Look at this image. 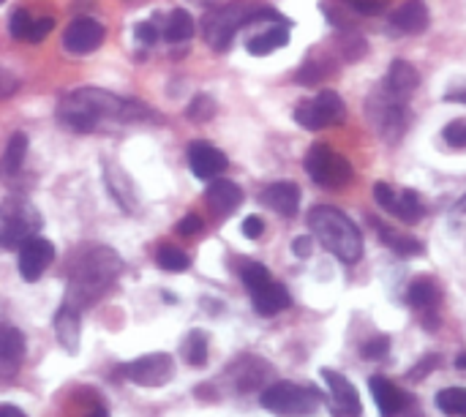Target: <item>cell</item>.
I'll list each match as a JSON object with an SVG mask.
<instances>
[{
  "instance_id": "7a4b0ae2",
  "label": "cell",
  "mask_w": 466,
  "mask_h": 417,
  "mask_svg": "<svg viewBox=\"0 0 466 417\" xmlns=\"http://www.w3.org/2000/svg\"><path fill=\"white\" fill-rule=\"evenodd\" d=\"M120 270V257L104 246H90L79 254L71 276H68V300L74 309L93 303L104 290L115 281Z\"/></svg>"
},
{
  "instance_id": "d590c367",
  "label": "cell",
  "mask_w": 466,
  "mask_h": 417,
  "mask_svg": "<svg viewBox=\"0 0 466 417\" xmlns=\"http://www.w3.org/2000/svg\"><path fill=\"white\" fill-rule=\"evenodd\" d=\"M330 71H333V63H325V60H309V63L300 68L298 82H300V85H317V82H322L325 76H330Z\"/></svg>"
},
{
  "instance_id": "ac0fdd59",
  "label": "cell",
  "mask_w": 466,
  "mask_h": 417,
  "mask_svg": "<svg viewBox=\"0 0 466 417\" xmlns=\"http://www.w3.org/2000/svg\"><path fill=\"white\" fill-rule=\"evenodd\" d=\"M431 16H429V8L426 3L420 0H407L401 3L393 14H390V27L396 33H407V36H418L429 27Z\"/></svg>"
},
{
  "instance_id": "60d3db41",
  "label": "cell",
  "mask_w": 466,
  "mask_h": 417,
  "mask_svg": "<svg viewBox=\"0 0 466 417\" xmlns=\"http://www.w3.org/2000/svg\"><path fill=\"white\" fill-rule=\"evenodd\" d=\"M366 49H369V46H366V41H363L358 33H352V36L341 44L344 60H350V63H352V60H358V57H363V55H366Z\"/></svg>"
},
{
  "instance_id": "74e56055",
  "label": "cell",
  "mask_w": 466,
  "mask_h": 417,
  "mask_svg": "<svg viewBox=\"0 0 466 417\" xmlns=\"http://www.w3.org/2000/svg\"><path fill=\"white\" fill-rule=\"evenodd\" d=\"M442 139L451 145V147H459L464 150L466 147V120H453L442 128Z\"/></svg>"
},
{
  "instance_id": "5bb4252c",
  "label": "cell",
  "mask_w": 466,
  "mask_h": 417,
  "mask_svg": "<svg viewBox=\"0 0 466 417\" xmlns=\"http://www.w3.org/2000/svg\"><path fill=\"white\" fill-rule=\"evenodd\" d=\"M227 156L218 150V147H213V145H208V142H194L191 147H188V167H191V172L199 178V180H213V178H218L224 169H227Z\"/></svg>"
},
{
  "instance_id": "e0dca14e",
  "label": "cell",
  "mask_w": 466,
  "mask_h": 417,
  "mask_svg": "<svg viewBox=\"0 0 466 417\" xmlns=\"http://www.w3.org/2000/svg\"><path fill=\"white\" fill-rule=\"evenodd\" d=\"M205 199H208V205L213 208V213H216L218 219H227V216H232V213L240 208L243 191H240V186L232 183V180L213 178V183H210L208 191H205Z\"/></svg>"
},
{
  "instance_id": "5b68a950",
  "label": "cell",
  "mask_w": 466,
  "mask_h": 417,
  "mask_svg": "<svg viewBox=\"0 0 466 417\" xmlns=\"http://www.w3.org/2000/svg\"><path fill=\"white\" fill-rule=\"evenodd\" d=\"M319 404H322V393L317 388L292 385V382H276L262 393V407L281 417L314 415Z\"/></svg>"
},
{
  "instance_id": "d4e9b609",
  "label": "cell",
  "mask_w": 466,
  "mask_h": 417,
  "mask_svg": "<svg viewBox=\"0 0 466 417\" xmlns=\"http://www.w3.org/2000/svg\"><path fill=\"white\" fill-rule=\"evenodd\" d=\"M407 300H410L412 309L426 314V311H437V306L442 300V292L431 279H415L410 284V290H407Z\"/></svg>"
},
{
  "instance_id": "8fae6325",
  "label": "cell",
  "mask_w": 466,
  "mask_h": 417,
  "mask_svg": "<svg viewBox=\"0 0 466 417\" xmlns=\"http://www.w3.org/2000/svg\"><path fill=\"white\" fill-rule=\"evenodd\" d=\"M104 36H106V30H104L101 22H96L90 16H79V19H74L66 27L63 46L71 55H90V52H96L104 44Z\"/></svg>"
},
{
  "instance_id": "cb8c5ba5",
  "label": "cell",
  "mask_w": 466,
  "mask_h": 417,
  "mask_svg": "<svg viewBox=\"0 0 466 417\" xmlns=\"http://www.w3.org/2000/svg\"><path fill=\"white\" fill-rule=\"evenodd\" d=\"M374 227H377V235L388 243V249H390L396 257L410 259V257H420V254H423V243H420L418 238L401 235V232H396V229H390L388 224H380V221H374Z\"/></svg>"
},
{
  "instance_id": "2e32d148",
  "label": "cell",
  "mask_w": 466,
  "mask_h": 417,
  "mask_svg": "<svg viewBox=\"0 0 466 417\" xmlns=\"http://www.w3.org/2000/svg\"><path fill=\"white\" fill-rule=\"evenodd\" d=\"M259 202L268 205L270 210H276L279 216L292 219L298 213V208H300V188L292 180H279V183H270L259 194Z\"/></svg>"
},
{
  "instance_id": "d6986e66",
  "label": "cell",
  "mask_w": 466,
  "mask_h": 417,
  "mask_svg": "<svg viewBox=\"0 0 466 417\" xmlns=\"http://www.w3.org/2000/svg\"><path fill=\"white\" fill-rule=\"evenodd\" d=\"M251 303H254V309H257L259 317H276L279 311L289 309L292 300H289L287 287H284V284H276V281L270 279L265 287H259V290L251 292Z\"/></svg>"
},
{
  "instance_id": "8992f818",
  "label": "cell",
  "mask_w": 466,
  "mask_h": 417,
  "mask_svg": "<svg viewBox=\"0 0 466 417\" xmlns=\"http://www.w3.org/2000/svg\"><path fill=\"white\" fill-rule=\"evenodd\" d=\"M38 227H41V216L27 199L8 197L0 205V246L3 249H19L25 240L35 238Z\"/></svg>"
},
{
  "instance_id": "7c38bea8",
  "label": "cell",
  "mask_w": 466,
  "mask_h": 417,
  "mask_svg": "<svg viewBox=\"0 0 466 417\" xmlns=\"http://www.w3.org/2000/svg\"><path fill=\"white\" fill-rule=\"evenodd\" d=\"M322 380L328 382V391H330V412L333 417H360L363 415V407H360V396L355 391V385L333 371V369H322Z\"/></svg>"
},
{
  "instance_id": "ffe728a7",
  "label": "cell",
  "mask_w": 466,
  "mask_h": 417,
  "mask_svg": "<svg viewBox=\"0 0 466 417\" xmlns=\"http://www.w3.org/2000/svg\"><path fill=\"white\" fill-rule=\"evenodd\" d=\"M55 333H57V341L66 352L76 355L79 352V309H74L71 303H63L55 314Z\"/></svg>"
},
{
  "instance_id": "db71d44e",
  "label": "cell",
  "mask_w": 466,
  "mask_h": 417,
  "mask_svg": "<svg viewBox=\"0 0 466 417\" xmlns=\"http://www.w3.org/2000/svg\"><path fill=\"white\" fill-rule=\"evenodd\" d=\"M459 213H466V197H461V202H459Z\"/></svg>"
},
{
  "instance_id": "e575fe53",
  "label": "cell",
  "mask_w": 466,
  "mask_h": 417,
  "mask_svg": "<svg viewBox=\"0 0 466 417\" xmlns=\"http://www.w3.org/2000/svg\"><path fill=\"white\" fill-rule=\"evenodd\" d=\"M240 279L248 287V292H254V290H259V287H265L270 281V270L262 262H246L240 268Z\"/></svg>"
},
{
  "instance_id": "ee69618b",
  "label": "cell",
  "mask_w": 466,
  "mask_h": 417,
  "mask_svg": "<svg viewBox=\"0 0 466 417\" xmlns=\"http://www.w3.org/2000/svg\"><path fill=\"white\" fill-rule=\"evenodd\" d=\"M202 219L197 216V213H188V216H183L180 219V224H177V232L183 235V238H194V235H199L202 232Z\"/></svg>"
},
{
  "instance_id": "f35d334b",
  "label": "cell",
  "mask_w": 466,
  "mask_h": 417,
  "mask_svg": "<svg viewBox=\"0 0 466 417\" xmlns=\"http://www.w3.org/2000/svg\"><path fill=\"white\" fill-rule=\"evenodd\" d=\"M374 197H377V202H380V208H382V210H388L390 216L396 213L399 194L393 191V186H390V183H382V180H380V183L374 186Z\"/></svg>"
},
{
  "instance_id": "681fc988",
  "label": "cell",
  "mask_w": 466,
  "mask_h": 417,
  "mask_svg": "<svg viewBox=\"0 0 466 417\" xmlns=\"http://www.w3.org/2000/svg\"><path fill=\"white\" fill-rule=\"evenodd\" d=\"M0 417H25V412L22 410H16V407H0Z\"/></svg>"
},
{
  "instance_id": "484cf974",
  "label": "cell",
  "mask_w": 466,
  "mask_h": 417,
  "mask_svg": "<svg viewBox=\"0 0 466 417\" xmlns=\"http://www.w3.org/2000/svg\"><path fill=\"white\" fill-rule=\"evenodd\" d=\"M25 355V339L16 328H8V325H0V366L14 371L16 363L22 361Z\"/></svg>"
},
{
  "instance_id": "7bdbcfd3",
  "label": "cell",
  "mask_w": 466,
  "mask_h": 417,
  "mask_svg": "<svg viewBox=\"0 0 466 417\" xmlns=\"http://www.w3.org/2000/svg\"><path fill=\"white\" fill-rule=\"evenodd\" d=\"M350 5H352L358 14H363V16H377V14L385 11L388 0H350Z\"/></svg>"
},
{
  "instance_id": "3957f363",
  "label": "cell",
  "mask_w": 466,
  "mask_h": 417,
  "mask_svg": "<svg viewBox=\"0 0 466 417\" xmlns=\"http://www.w3.org/2000/svg\"><path fill=\"white\" fill-rule=\"evenodd\" d=\"M309 227L319 238V243L333 257H339L341 262L355 265L363 257L360 229L355 227V221L347 213H341L336 208H328V205H319V208H314L309 213Z\"/></svg>"
},
{
  "instance_id": "52a82bcc",
  "label": "cell",
  "mask_w": 466,
  "mask_h": 417,
  "mask_svg": "<svg viewBox=\"0 0 466 417\" xmlns=\"http://www.w3.org/2000/svg\"><path fill=\"white\" fill-rule=\"evenodd\" d=\"M369 112H371V120L377 126V131L388 139V142H396L407 128H410V107H407V98H399L393 96L388 87H382V93H374L371 101H369Z\"/></svg>"
},
{
  "instance_id": "1f68e13d",
  "label": "cell",
  "mask_w": 466,
  "mask_h": 417,
  "mask_svg": "<svg viewBox=\"0 0 466 417\" xmlns=\"http://www.w3.org/2000/svg\"><path fill=\"white\" fill-rule=\"evenodd\" d=\"M183 358L188 361V366L202 369L208 363V333L205 331H191L186 344H183Z\"/></svg>"
},
{
  "instance_id": "11a10c76",
  "label": "cell",
  "mask_w": 466,
  "mask_h": 417,
  "mask_svg": "<svg viewBox=\"0 0 466 417\" xmlns=\"http://www.w3.org/2000/svg\"><path fill=\"white\" fill-rule=\"evenodd\" d=\"M191 3H199V5H208V3H213V0H191Z\"/></svg>"
},
{
  "instance_id": "f907efd6",
  "label": "cell",
  "mask_w": 466,
  "mask_h": 417,
  "mask_svg": "<svg viewBox=\"0 0 466 417\" xmlns=\"http://www.w3.org/2000/svg\"><path fill=\"white\" fill-rule=\"evenodd\" d=\"M445 101H456V104H466V90H464V93H451V96H445Z\"/></svg>"
},
{
  "instance_id": "f5cc1de1",
  "label": "cell",
  "mask_w": 466,
  "mask_h": 417,
  "mask_svg": "<svg viewBox=\"0 0 466 417\" xmlns=\"http://www.w3.org/2000/svg\"><path fill=\"white\" fill-rule=\"evenodd\" d=\"M87 417H109V412H106V410H96L93 415H87Z\"/></svg>"
},
{
  "instance_id": "ba28073f",
  "label": "cell",
  "mask_w": 466,
  "mask_h": 417,
  "mask_svg": "<svg viewBox=\"0 0 466 417\" xmlns=\"http://www.w3.org/2000/svg\"><path fill=\"white\" fill-rule=\"evenodd\" d=\"M306 172L322 188H344L352 180L350 161L328 145H314L306 153Z\"/></svg>"
},
{
  "instance_id": "f1b7e54d",
  "label": "cell",
  "mask_w": 466,
  "mask_h": 417,
  "mask_svg": "<svg viewBox=\"0 0 466 417\" xmlns=\"http://www.w3.org/2000/svg\"><path fill=\"white\" fill-rule=\"evenodd\" d=\"M194 30H197V25H194L191 14H188L186 8H175V11L169 14V19H167L164 36H167V41L180 44V41H188V38L194 36Z\"/></svg>"
},
{
  "instance_id": "836d02e7",
  "label": "cell",
  "mask_w": 466,
  "mask_h": 417,
  "mask_svg": "<svg viewBox=\"0 0 466 417\" xmlns=\"http://www.w3.org/2000/svg\"><path fill=\"white\" fill-rule=\"evenodd\" d=\"M186 115H188V120H194V123H208V120L216 115V101H213V96L199 93V96L188 104Z\"/></svg>"
},
{
  "instance_id": "7dc6e473",
  "label": "cell",
  "mask_w": 466,
  "mask_h": 417,
  "mask_svg": "<svg viewBox=\"0 0 466 417\" xmlns=\"http://www.w3.org/2000/svg\"><path fill=\"white\" fill-rule=\"evenodd\" d=\"M240 229H243V235H246L248 240H257V238H262V232H265V221H262L259 216H246Z\"/></svg>"
},
{
  "instance_id": "b9f144b4",
  "label": "cell",
  "mask_w": 466,
  "mask_h": 417,
  "mask_svg": "<svg viewBox=\"0 0 466 417\" xmlns=\"http://www.w3.org/2000/svg\"><path fill=\"white\" fill-rule=\"evenodd\" d=\"M52 30H55V19H52V16L35 19V22H33V27H30V36H27V41L38 44V41H44V38H46Z\"/></svg>"
},
{
  "instance_id": "ab89813d",
  "label": "cell",
  "mask_w": 466,
  "mask_h": 417,
  "mask_svg": "<svg viewBox=\"0 0 466 417\" xmlns=\"http://www.w3.org/2000/svg\"><path fill=\"white\" fill-rule=\"evenodd\" d=\"M388 350H390V339L388 336H377V339L363 344V358L366 361H380V358L388 355Z\"/></svg>"
},
{
  "instance_id": "277c9868",
  "label": "cell",
  "mask_w": 466,
  "mask_h": 417,
  "mask_svg": "<svg viewBox=\"0 0 466 417\" xmlns=\"http://www.w3.org/2000/svg\"><path fill=\"white\" fill-rule=\"evenodd\" d=\"M284 22L289 25L279 11H273L270 5H254V3H232L227 8H216L205 16V41L216 49V52H224L235 33L251 22Z\"/></svg>"
},
{
  "instance_id": "6da1fadb",
  "label": "cell",
  "mask_w": 466,
  "mask_h": 417,
  "mask_svg": "<svg viewBox=\"0 0 466 417\" xmlns=\"http://www.w3.org/2000/svg\"><path fill=\"white\" fill-rule=\"evenodd\" d=\"M134 109L137 104H128L115 93L98 87H82L63 98L60 120L74 131H93L101 120H128Z\"/></svg>"
},
{
  "instance_id": "c3c4849f",
  "label": "cell",
  "mask_w": 466,
  "mask_h": 417,
  "mask_svg": "<svg viewBox=\"0 0 466 417\" xmlns=\"http://www.w3.org/2000/svg\"><path fill=\"white\" fill-rule=\"evenodd\" d=\"M311 249H314V240H311L309 235H300V238H295V240H292V254H295V257H300V259L311 257Z\"/></svg>"
},
{
  "instance_id": "816d5d0a",
  "label": "cell",
  "mask_w": 466,
  "mask_h": 417,
  "mask_svg": "<svg viewBox=\"0 0 466 417\" xmlns=\"http://www.w3.org/2000/svg\"><path fill=\"white\" fill-rule=\"evenodd\" d=\"M456 366H459L461 371H466V352H464V355H459V361H456Z\"/></svg>"
},
{
  "instance_id": "9c48e42d",
  "label": "cell",
  "mask_w": 466,
  "mask_h": 417,
  "mask_svg": "<svg viewBox=\"0 0 466 417\" xmlns=\"http://www.w3.org/2000/svg\"><path fill=\"white\" fill-rule=\"evenodd\" d=\"M344 115H347V107L336 90H322L319 96L303 101L295 109V120L309 131H322V128L339 126V123H344Z\"/></svg>"
},
{
  "instance_id": "8d00e7d4",
  "label": "cell",
  "mask_w": 466,
  "mask_h": 417,
  "mask_svg": "<svg viewBox=\"0 0 466 417\" xmlns=\"http://www.w3.org/2000/svg\"><path fill=\"white\" fill-rule=\"evenodd\" d=\"M30 27H33V19H30V14H27L25 8H16V11L11 14V22H8V30H11V36H14L16 41H27V36H30Z\"/></svg>"
},
{
  "instance_id": "4dcf8cb0",
  "label": "cell",
  "mask_w": 466,
  "mask_h": 417,
  "mask_svg": "<svg viewBox=\"0 0 466 417\" xmlns=\"http://www.w3.org/2000/svg\"><path fill=\"white\" fill-rule=\"evenodd\" d=\"M437 410L442 415L466 417V388H445L437 393Z\"/></svg>"
},
{
  "instance_id": "9f6ffc18",
  "label": "cell",
  "mask_w": 466,
  "mask_h": 417,
  "mask_svg": "<svg viewBox=\"0 0 466 417\" xmlns=\"http://www.w3.org/2000/svg\"><path fill=\"white\" fill-rule=\"evenodd\" d=\"M0 3H3V0H0Z\"/></svg>"
},
{
  "instance_id": "4316f807",
  "label": "cell",
  "mask_w": 466,
  "mask_h": 417,
  "mask_svg": "<svg viewBox=\"0 0 466 417\" xmlns=\"http://www.w3.org/2000/svg\"><path fill=\"white\" fill-rule=\"evenodd\" d=\"M25 153H27V137L25 134H14L0 156V178L11 180L19 169H22V161H25Z\"/></svg>"
},
{
  "instance_id": "7402d4cb",
  "label": "cell",
  "mask_w": 466,
  "mask_h": 417,
  "mask_svg": "<svg viewBox=\"0 0 466 417\" xmlns=\"http://www.w3.org/2000/svg\"><path fill=\"white\" fill-rule=\"evenodd\" d=\"M104 175H106V188H109V194L117 199V205L123 208V210H137V199H134V188H131V180H128V175L115 164V161H104Z\"/></svg>"
},
{
  "instance_id": "f6af8a7d",
  "label": "cell",
  "mask_w": 466,
  "mask_h": 417,
  "mask_svg": "<svg viewBox=\"0 0 466 417\" xmlns=\"http://www.w3.org/2000/svg\"><path fill=\"white\" fill-rule=\"evenodd\" d=\"M437 366H440V355H429V358H423V361L410 371V380H412V382H420V380L429 377Z\"/></svg>"
},
{
  "instance_id": "d6a6232c",
  "label": "cell",
  "mask_w": 466,
  "mask_h": 417,
  "mask_svg": "<svg viewBox=\"0 0 466 417\" xmlns=\"http://www.w3.org/2000/svg\"><path fill=\"white\" fill-rule=\"evenodd\" d=\"M156 262H158V268L167 270V273H183V270H188V265H191L188 254L180 251V249H175V246H161L158 254H156Z\"/></svg>"
},
{
  "instance_id": "603a6c76",
  "label": "cell",
  "mask_w": 466,
  "mask_h": 417,
  "mask_svg": "<svg viewBox=\"0 0 466 417\" xmlns=\"http://www.w3.org/2000/svg\"><path fill=\"white\" fill-rule=\"evenodd\" d=\"M287 44H289V30H287L284 22H279V25H273V27H268V30L251 36V38L246 41V49H248L251 55L262 57V55H270V52H276V49H281V46H287Z\"/></svg>"
},
{
  "instance_id": "44dd1931",
  "label": "cell",
  "mask_w": 466,
  "mask_h": 417,
  "mask_svg": "<svg viewBox=\"0 0 466 417\" xmlns=\"http://www.w3.org/2000/svg\"><path fill=\"white\" fill-rule=\"evenodd\" d=\"M418 85H420V74H418V68H415L412 63H407V60H393V63H390L385 87H388L393 96L410 98V96L418 90Z\"/></svg>"
},
{
  "instance_id": "bcb514c9",
  "label": "cell",
  "mask_w": 466,
  "mask_h": 417,
  "mask_svg": "<svg viewBox=\"0 0 466 417\" xmlns=\"http://www.w3.org/2000/svg\"><path fill=\"white\" fill-rule=\"evenodd\" d=\"M134 36H137V41H142V44H156V38H158V25L150 19V22H139L137 27H134Z\"/></svg>"
},
{
  "instance_id": "83f0119b",
  "label": "cell",
  "mask_w": 466,
  "mask_h": 417,
  "mask_svg": "<svg viewBox=\"0 0 466 417\" xmlns=\"http://www.w3.org/2000/svg\"><path fill=\"white\" fill-rule=\"evenodd\" d=\"M232 371H238V391H254L259 382H262V377L268 374V366L262 363V361H257V358H240L235 366H232Z\"/></svg>"
},
{
  "instance_id": "f546056e",
  "label": "cell",
  "mask_w": 466,
  "mask_h": 417,
  "mask_svg": "<svg viewBox=\"0 0 466 417\" xmlns=\"http://www.w3.org/2000/svg\"><path fill=\"white\" fill-rule=\"evenodd\" d=\"M423 213H426V205L420 202L418 191H412V188L399 191V202H396V213H393L396 219H401L404 224H418L423 219Z\"/></svg>"
},
{
  "instance_id": "9a60e30c",
  "label": "cell",
  "mask_w": 466,
  "mask_h": 417,
  "mask_svg": "<svg viewBox=\"0 0 466 417\" xmlns=\"http://www.w3.org/2000/svg\"><path fill=\"white\" fill-rule=\"evenodd\" d=\"M369 388H371V396H374L377 410H380V415L382 417L401 415V412L410 407V396H407L399 385H393L388 377H380V374L371 377Z\"/></svg>"
},
{
  "instance_id": "30bf717a",
  "label": "cell",
  "mask_w": 466,
  "mask_h": 417,
  "mask_svg": "<svg viewBox=\"0 0 466 417\" xmlns=\"http://www.w3.org/2000/svg\"><path fill=\"white\" fill-rule=\"evenodd\" d=\"M123 377L139 388H164L175 377V361L167 352H153L123 366Z\"/></svg>"
},
{
  "instance_id": "4fadbf2b",
  "label": "cell",
  "mask_w": 466,
  "mask_h": 417,
  "mask_svg": "<svg viewBox=\"0 0 466 417\" xmlns=\"http://www.w3.org/2000/svg\"><path fill=\"white\" fill-rule=\"evenodd\" d=\"M55 259V246L46 238H30L19 246V276L22 281H38Z\"/></svg>"
}]
</instances>
